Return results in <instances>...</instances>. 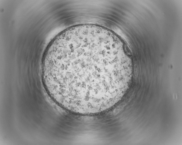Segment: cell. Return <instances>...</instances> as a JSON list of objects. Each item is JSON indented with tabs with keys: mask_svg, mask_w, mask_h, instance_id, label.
<instances>
[{
	"mask_svg": "<svg viewBox=\"0 0 182 145\" xmlns=\"http://www.w3.org/2000/svg\"><path fill=\"white\" fill-rule=\"evenodd\" d=\"M41 71L43 83L54 97L68 106L87 108L114 99L125 75L122 62L111 51L87 40L46 54Z\"/></svg>",
	"mask_w": 182,
	"mask_h": 145,
	"instance_id": "obj_1",
	"label": "cell"
}]
</instances>
